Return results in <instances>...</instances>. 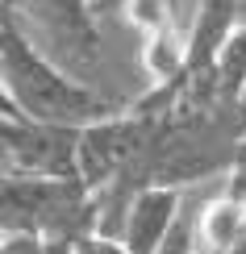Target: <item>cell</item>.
<instances>
[{"label":"cell","instance_id":"obj_1","mask_svg":"<svg viewBox=\"0 0 246 254\" xmlns=\"http://www.w3.org/2000/svg\"><path fill=\"white\" fill-rule=\"evenodd\" d=\"M0 83H4L8 100L17 104L21 117H34V121L83 129V125L104 121L125 109V104L109 100L100 88H92L88 79L71 75L63 63H55L17 25V17L0 21Z\"/></svg>","mask_w":246,"mask_h":254},{"label":"cell","instance_id":"obj_2","mask_svg":"<svg viewBox=\"0 0 246 254\" xmlns=\"http://www.w3.org/2000/svg\"><path fill=\"white\" fill-rule=\"evenodd\" d=\"M88 229H96V196L83 188V179L0 175V234L80 238Z\"/></svg>","mask_w":246,"mask_h":254},{"label":"cell","instance_id":"obj_3","mask_svg":"<svg viewBox=\"0 0 246 254\" xmlns=\"http://www.w3.org/2000/svg\"><path fill=\"white\" fill-rule=\"evenodd\" d=\"M17 25L71 75L88 79L100 71V25L92 0H8Z\"/></svg>","mask_w":246,"mask_h":254},{"label":"cell","instance_id":"obj_4","mask_svg":"<svg viewBox=\"0 0 246 254\" xmlns=\"http://www.w3.org/2000/svg\"><path fill=\"white\" fill-rule=\"evenodd\" d=\"M0 146L21 175L80 179V129L34 117H0Z\"/></svg>","mask_w":246,"mask_h":254},{"label":"cell","instance_id":"obj_5","mask_svg":"<svg viewBox=\"0 0 246 254\" xmlns=\"http://www.w3.org/2000/svg\"><path fill=\"white\" fill-rule=\"evenodd\" d=\"M188 188H175V184H146L138 188L125 204V217H121V229L117 238L125 242L130 254H155L159 242H163L167 225L175 221L179 204H184Z\"/></svg>","mask_w":246,"mask_h":254},{"label":"cell","instance_id":"obj_6","mask_svg":"<svg viewBox=\"0 0 246 254\" xmlns=\"http://www.w3.org/2000/svg\"><path fill=\"white\" fill-rule=\"evenodd\" d=\"M213 88L226 104L238 109V100L246 92V21H234V29L213 55Z\"/></svg>","mask_w":246,"mask_h":254},{"label":"cell","instance_id":"obj_7","mask_svg":"<svg viewBox=\"0 0 246 254\" xmlns=\"http://www.w3.org/2000/svg\"><path fill=\"white\" fill-rule=\"evenodd\" d=\"M200 204L205 200L184 196V204H179L175 221L167 225V234H163L155 254H200Z\"/></svg>","mask_w":246,"mask_h":254},{"label":"cell","instance_id":"obj_8","mask_svg":"<svg viewBox=\"0 0 246 254\" xmlns=\"http://www.w3.org/2000/svg\"><path fill=\"white\" fill-rule=\"evenodd\" d=\"M71 254H130L121 238L113 234H100V229H88V234L71 238Z\"/></svg>","mask_w":246,"mask_h":254},{"label":"cell","instance_id":"obj_9","mask_svg":"<svg viewBox=\"0 0 246 254\" xmlns=\"http://www.w3.org/2000/svg\"><path fill=\"white\" fill-rule=\"evenodd\" d=\"M226 192L242 196L246 200V129H238V137H234V154H230V171H226Z\"/></svg>","mask_w":246,"mask_h":254},{"label":"cell","instance_id":"obj_10","mask_svg":"<svg viewBox=\"0 0 246 254\" xmlns=\"http://www.w3.org/2000/svg\"><path fill=\"white\" fill-rule=\"evenodd\" d=\"M0 254H42L38 234H0Z\"/></svg>","mask_w":246,"mask_h":254},{"label":"cell","instance_id":"obj_11","mask_svg":"<svg viewBox=\"0 0 246 254\" xmlns=\"http://www.w3.org/2000/svg\"><path fill=\"white\" fill-rule=\"evenodd\" d=\"M42 254H71V238H42Z\"/></svg>","mask_w":246,"mask_h":254},{"label":"cell","instance_id":"obj_12","mask_svg":"<svg viewBox=\"0 0 246 254\" xmlns=\"http://www.w3.org/2000/svg\"><path fill=\"white\" fill-rule=\"evenodd\" d=\"M0 117H21V113H17V104L8 100V92H4V83H0Z\"/></svg>","mask_w":246,"mask_h":254},{"label":"cell","instance_id":"obj_13","mask_svg":"<svg viewBox=\"0 0 246 254\" xmlns=\"http://www.w3.org/2000/svg\"><path fill=\"white\" fill-rule=\"evenodd\" d=\"M238 129H246V92H242V100H238Z\"/></svg>","mask_w":246,"mask_h":254},{"label":"cell","instance_id":"obj_14","mask_svg":"<svg viewBox=\"0 0 246 254\" xmlns=\"http://www.w3.org/2000/svg\"><path fill=\"white\" fill-rule=\"evenodd\" d=\"M13 17V4H8V0H0V21H8Z\"/></svg>","mask_w":246,"mask_h":254},{"label":"cell","instance_id":"obj_15","mask_svg":"<svg viewBox=\"0 0 246 254\" xmlns=\"http://www.w3.org/2000/svg\"><path fill=\"white\" fill-rule=\"evenodd\" d=\"M234 21H246V0H238V8H234Z\"/></svg>","mask_w":246,"mask_h":254},{"label":"cell","instance_id":"obj_16","mask_svg":"<svg viewBox=\"0 0 246 254\" xmlns=\"http://www.w3.org/2000/svg\"><path fill=\"white\" fill-rule=\"evenodd\" d=\"M4 171H13V167H8V158H4V146H0V175Z\"/></svg>","mask_w":246,"mask_h":254}]
</instances>
